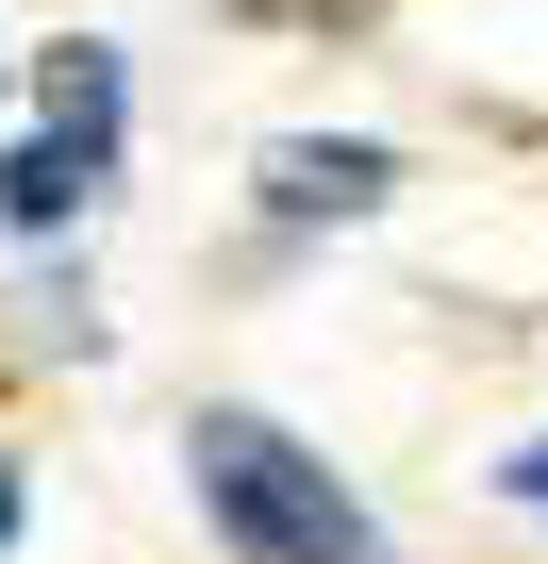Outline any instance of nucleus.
<instances>
[{"instance_id": "obj_1", "label": "nucleus", "mask_w": 548, "mask_h": 564, "mask_svg": "<svg viewBox=\"0 0 548 564\" xmlns=\"http://www.w3.org/2000/svg\"><path fill=\"white\" fill-rule=\"evenodd\" d=\"M183 448H200V498H216V531H233L249 564H383L366 498H350L316 448H283L266 415H200Z\"/></svg>"}, {"instance_id": "obj_2", "label": "nucleus", "mask_w": 548, "mask_h": 564, "mask_svg": "<svg viewBox=\"0 0 548 564\" xmlns=\"http://www.w3.org/2000/svg\"><path fill=\"white\" fill-rule=\"evenodd\" d=\"M399 166L366 150V133H283V150H266V216H366Z\"/></svg>"}, {"instance_id": "obj_3", "label": "nucleus", "mask_w": 548, "mask_h": 564, "mask_svg": "<svg viewBox=\"0 0 548 564\" xmlns=\"http://www.w3.org/2000/svg\"><path fill=\"white\" fill-rule=\"evenodd\" d=\"M84 199H100V150H67V133H34L18 166H0V216H18V232H67Z\"/></svg>"}, {"instance_id": "obj_4", "label": "nucleus", "mask_w": 548, "mask_h": 564, "mask_svg": "<svg viewBox=\"0 0 548 564\" xmlns=\"http://www.w3.org/2000/svg\"><path fill=\"white\" fill-rule=\"evenodd\" d=\"M34 100H51V133H67V150H100V166H117V67H100V51H51V84H34Z\"/></svg>"}, {"instance_id": "obj_5", "label": "nucleus", "mask_w": 548, "mask_h": 564, "mask_svg": "<svg viewBox=\"0 0 548 564\" xmlns=\"http://www.w3.org/2000/svg\"><path fill=\"white\" fill-rule=\"evenodd\" d=\"M266 34H333V18H383V0H249Z\"/></svg>"}, {"instance_id": "obj_6", "label": "nucleus", "mask_w": 548, "mask_h": 564, "mask_svg": "<svg viewBox=\"0 0 548 564\" xmlns=\"http://www.w3.org/2000/svg\"><path fill=\"white\" fill-rule=\"evenodd\" d=\"M515 498H531V514H548V448H515Z\"/></svg>"}, {"instance_id": "obj_7", "label": "nucleus", "mask_w": 548, "mask_h": 564, "mask_svg": "<svg viewBox=\"0 0 548 564\" xmlns=\"http://www.w3.org/2000/svg\"><path fill=\"white\" fill-rule=\"evenodd\" d=\"M0 547H18V465H0Z\"/></svg>"}]
</instances>
